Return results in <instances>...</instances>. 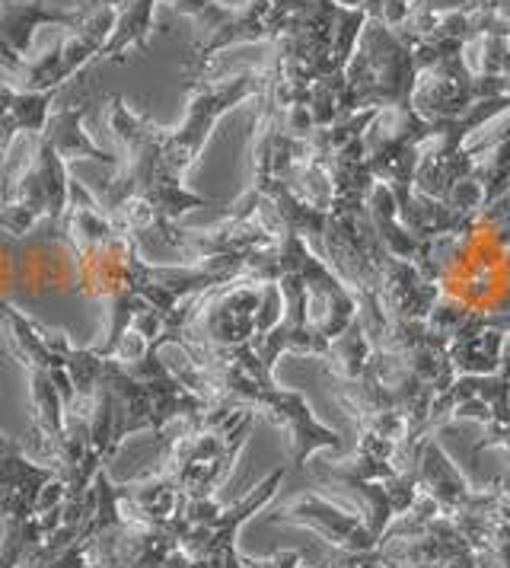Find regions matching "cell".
Masks as SVG:
<instances>
[{"label": "cell", "instance_id": "18", "mask_svg": "<svg viewBox=\"0 0 510 568\" xmlns=\"http://www.w3.org/2000/svg\"><path fill=\"white\" fill-rule=\"evenodd\" d=\"M501 333H482L476 338H462V342H450V358L457 374H494L501 371V348H504Z\"/></svg>", "mask_w": 510, "mask_h": 568}, {"label": "cell", "instance_id": "13", "mask_svg": "<svg viewBox=\"0 0 510 568\" xmlns=\"http://www.w3.org/2000/svg\"><path fill=\"white\" fill-rule=\"evenodd\" d=\"M374 552L386 568H479L476 542L425 491L389 524Z\"/></svg>", "mask_w": 510, "mask_h": 568}, {"label": "cell", "instance_id": "10", "mask_svg": "<svg viewBox=\"0 0 510 568\" xmlns=\"http://www.w3.org/2000/svg\"><path fill=\"white\" fill-rule=\"evenodd\" d=\"M399 440L360 432L355 460L313 464V476L319 483L355 498V511L367 520L377 542L389 530V524L406 515L421 495L415 464H399Z\"/></svg>", "mask_w": 510, "mask_h": 568}, {"label": "cell", "instance_id": "19", "mask_svg": "<svg viewBox=\"0 0 510 568\" xmlns=\"http://www.w3.org/2000/svg\"><path fill=\"white\" fill-rule=\"evenodd\" d=\"M504 0H415L411 13L415 17H431V13H501Z\"/></svg>", "mask_w": 510, "mask_h": 568}, {"label": "cell", "instance_id": "5", "mask_svg": "<svg viewBox=\"0 0 510 568\" xmlns=\"http://www.w3.org/2000/svg\"><path fill=\"white\" fill-rule=\"evenodd\" d=\"M233 207L262 211L265 221L272 224V233L246 253L243 278L258 284H278L280 301H284L278 323L268 333L255 336V352L268 367H275L284 352L326 358L332 342L341 336L357 316L351 287L309 250V243L300 233L280 227L268 207L249 205L243 199Z\"/></svg>", "mask_w": 510, "mask_h": 568}, {"label": "cell", "instance_id": "16", "mask_svg": "<svg viewBox=\"0 0 510 568\" xmlns=\"http://www.w3.org/2000/svg\"><path fill=\"white\" fill-rule=\"evenodd\" d=\"M268 520L309 527L319 537H326L335 549H345V552H374L380 546L364 517L357 511H345V508L332 505L319 495H300L297 501H290V505L278 508L275 515H268Z\"/></svg>", "mask_w": 510, "mask_h": 568}, {"label": "cell", "instance_id": "1", "mask_svg": "<svg viewBox=\"0 0 510 568\" xmlns=\"http://www.w3.org/2000/svg\"><path fill=\"white\" fill-rule=\"evenodd\" d=\"M224 227L230 233L224 253L188 265H151L125 221L109 214L83 182L71 180L68 231L80 253V294L109 307V333L93 348L115 355L128 333L170 345L202 294L239 282L246 253L272 233V224L262 211L233 207Z\"/></svg>", "mask_w": 510, "mask_h": 568}, {"label": "cell", "instance_id": "21", "mask_svg": "<svg viewBox=\"0 0 510 568\" xmlns=\"http://www.w3.org/2000/svg\"><path fill=\"white\" fill-rule=\"evenodd\" d=\"M280 568H326V562H319V566H306L300 552H294V549H284V566Z\"/></svg>", "mask_w": 510, "mask_h": 568}, {"label": "cell", "instance_id": "2", "mask_svg": "<svg viewBox=\"0 0 510 568\" xmlns=\"http://www.w3.org/2000/svg\"><path fill=\"white\" fill-rule=\"evenodd\" d=\"M268 87V68H246L230 78H207L188 93V112L178 129H160L125 100L112 97L109 129L125 151L122 173L105 185L100 202L109 214L122 217L134 236H156L163 246L185 253L192 262L211 258V233L182 231L178 217L195 207H217L221 202L188 192L182 176L195 166L221 115L233 105L253 100Z\"/></svg>", "mask_w": 510, "mask_h": 568}, {"label": "cell", "instance_id": "11", "mask_svg": "<svg viewBox=\"0 0 510 568\" xmlns=\"http://www.w3.org/2000/svg\"><path fill=\"white\" fill-rule=\"evenodd\" d=\"M80 294V253L68 217L13 233L0 224V307H32Z\"/></svg>", "mask_w": 510, "mask_h": 568}, {"label": "cell", "instance_id": "20", "mask_svg": "<svg viewBox=\"0 0 510 568\" xmlns=\"http://www.w3.org/2000/svg\"><path fill=\"white\" fill-rule=\"evenodd\" d=\"M326 568H386L377 559V552H345V549H335L329 556Z\"/></svg>", "mask_w": 510, "mask_h": 568}, {"label": "cell", "instance_id": "17", "mask_svg": "<svg viewBox=\"0 0 510 568\" xmlns=\"http://www.w3.org/2000/svg\"><path fill=\"white\" fill-rule=\"evenodd\" d=\"M54 97H58V90L26 93V90H13V87H7L0 80V141L13 144L17 131L42 134L51 115V100Z\"/></svg>", "mask_w": 510, "mask_h": 568}, {"label": "cell", "instance_id": "7", "mask_svg": "<svg viewBox=\"0 0 510 568\" xmlns=\"http://www.w3.org/2000/svg\"><path fill=\"white\" fill-rule=\"evenodd\" d=\"M90 112V97L80 103H68L51 109L45 131L39 134L35 160L17 180V189L7 199V207L0 211V224L7 231L26 233L39 221H61L68 217L71 205V176L68 160L90 156L96 163H109L112 156L90 141L83 131V115Z\"/></svg>", "mask_w": 510, "mask_h": 568}, {"label": "cell", "instance_id": "4", "mask_svg": "<svg viewBox=\"0 0 510 568\" xmlns=\"http://www.w3.org/2000/svg\"><path fill=\"white\" fill-rule=\"evenodd\" d=\"M163 348V342L128 333L115 355H100L96 348H74L61 333V358L74 387L71 415L86 418L90 440L105 464L131 435H166L176 418L188 422L214 406L178 377Z\"/></svg>", "mask_w": 510, "mask_h": 568}, {"label": "cell", "instance_id": "8", "mask_svg": "<svg viewBox=\"0 0 510 568\" xmlns=\"http://www.w3.org/2000/svg\"><path fill=\"white\" fill-rule=\"evenodd\" d=\"M64 483L54 466L32 464L17 440L0 438V568H20L58 530Z\"/></svg>", "mask_w": 510, "mask_h": 568}, {"label": "cell", "instance_id": "3", "mask_svg": "<svg viewBox=\"0 0 510 568\" xmlns=\"http://www.w3.org/2000/svg\"><path fill=\"white\" fill-rule=\"evenodd\" d=\"M280 313L278 284L239 278L202 294L170 345L185 355V362H173V367L188 387L207 403L246 406L268 415L287 435L290 466L304 469L316 450H341V435L313 415L304 393L278 387L275 367L255 352V336L268 333Z\"/></svg>", "mask_w": 510, "mask_h": 568}, {"label": "cell", "instance_id": "15", "mask_svg": "<svg viewBox=\"0 0 510 568\" xmlns=\"http://www.w3.org/2000/svg\"><path fill=\"white\" fill-rule=\"evenodd\" d=\"M96 10V0L64 7L54 0H3L0 3V68L13 78L20 74L29 49H32V32L42 27L76 29L83 27Z\"/></svg>", "mask_w": 510, "mask_h": 568}, {"label": "cell", "instance_id": "9", "mask_svg": "<svg viewBox=\"0 0 510 568\" xmlns=\"http://www.w3.org/2000/svg\"><path fill=\"white\" fill-rule=\"evenodd\" d=\"M255 413L246 406L214 403L198 418H188L176 438L163 435V476L192 501H211L236 466L239 450L253 435Z\"/></svg>", "mask_w": 510, "mask_h": 568}, {"label": "cell", "instance_id": "14", "mask_svg": "<svg viewBox=\"0 0 510 568\" xmlns=\"http://www.w3.org/2000/svg\"><path fill=\"white\" fill-rule=\"evenodd\" d=\"M115 20H119V10L109 7L105 0H96V10H93V17L83 27H76L49 54L29 58L20 68V74H13V80L20 83V90H26V93L61 90V83H68V80L74 78L90 58H100L102 45L109 42V36L115 29Z\"/></svg>", "mask_w": 510, "mask_h": 568}, {"label": "cell", "instance_id": "6", "mask_svg": "<svg viewBox=\"0 0 510 568\" xmlns=\"http://www.w3.org/2000/svg\"><path fill=\"white\" fill-rule=\"evenodd\" d=\"M415 265L437 287L428 323L440 336H510V214L476 211L459 231L421 240Z\"/></svg>", "mask_w": 510, "mask_h": 568}, {"label": "cell", "instance_id": "12", "mask_svg": "<svg viewBox=\"0 0 510 568\" xmlns=\"http://www.w3.org/2000/svg\"><path fill=\"white\" fill-rule=\"evenodd\" d=\"M418 58L406 39L377 17H367L357 49L345 68L341 115L360 109H411V93L418 83Z\"/></svg>", "mask_w": 510, "mask_h": 568}]
</instances>
